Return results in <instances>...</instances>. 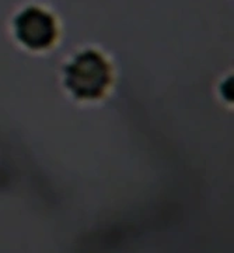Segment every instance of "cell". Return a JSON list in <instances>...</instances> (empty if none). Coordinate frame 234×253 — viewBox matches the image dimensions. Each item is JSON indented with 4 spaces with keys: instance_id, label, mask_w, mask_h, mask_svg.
<instances>
[{
    "instance_id": "obj_1",
    "label": "cell",
    "mask_w": 234,
    "mask_h": 253,
    "mask_svg": "<svg viewBox=\"0 0 234 253\" xmlns=\"http://www.w3.org/2000/svg\"><path fill=\"white\" fill-rule=\"evenodd\" d=\"M117 70L113 59L97 46H86L66 60L62 84L70 98L81 104L105 99L114 88Z\"/></svg>"
},
{
    "instance_id": "obj_2",
    "label": "cell",
    "mask_w": 234,
    "mask_h": 253,
    "mask_svg": "<svg viewBox=\"0 0 234 253\" xmlns=\"http://www.w3.org/2000/svg\"><path fill=\"white\" fill-rule=\"evenodd\" d=\"M11 31L23 49L44 53L54 49L59 41L60 23L49 8L40 4H30L13 17Z\"/></svg>"
}]
</instances>
